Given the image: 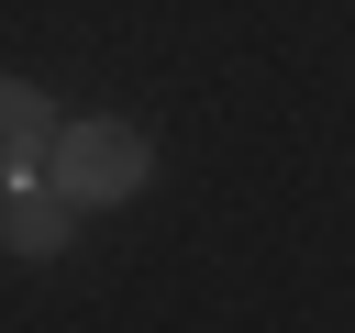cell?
<instances>
[{"mask_svg":"<svg viewBox=\"0 0 355 333\" xmlns=\"http://www.w3.org/2000/svg\"><path fill=\"white\" fill-rule=\"evenodd\" d=\"M44 166H55V111H44V89L0 78V189H33Z\"/></svg>","mask_w":355,"mask_h":333,"instance_id":"2","label":"cell"},{"mask_svg":"<svg viewBox=\"0 0 355 333\" xmlns=\"http://www.w3.org/2000/svg\"><path fill=\"white\" fill-rule=\"evenodd\" d=\"M67 233H78V200H67L55 178H33V189L0 200V244H11V255H67Z\"/></svg>","mask_w":355,"mask_h":333,"instance_id":"3","label":"cell"},{"mask_svg":"<svg viewBox=\"0 0 355 333\" xmlns=\"http://www.w3.org/2000/svg\"><path fill=\"white\" fill-rule=\"evenodd\" d=\"M144 166H155V144H144L133 122H78V133H55V166H44V178H55L78 211H100V200H133Z\"/></svg>","mask_w":355,"mask_h":333,"instance_id":"1","label":"cell"}]
</instances>
